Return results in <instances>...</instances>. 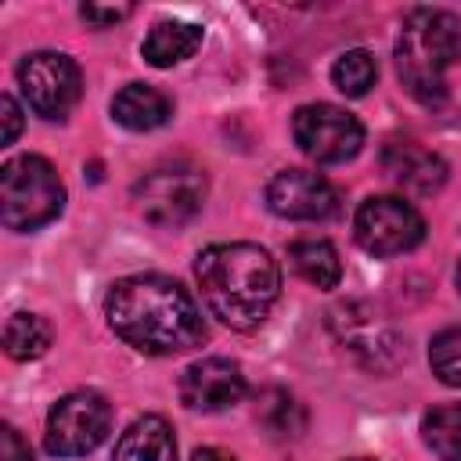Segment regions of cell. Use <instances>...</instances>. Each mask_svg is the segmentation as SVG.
<instances>
[{"label": "cell", "instance_id": "1", "mask_svg": "<svg viewBox=\"0 0 461 461\" xmlns=\"http://www.w3.org/2000/svg\"><path fill=\"white\" fill-rule=\"evenodd\" d=\"M108 328L133 349L151 357H173L202 346L205 321L191 292L162 274H133L104 295Z\"/></svg>", "mask_w": 461, "mask_h": 461}, {"label": "cell", "instance_id": "2", "mask_svg": "<svg viewBox=\"0 0 461 461\" xmlns=\"http://www.w3.org/2000/svg\"><path fill=\"white\" fill-rule=\"evenodd\" d=\"M194 281L209 313L234 331H256L281 295V270L274 256L252 241L202 249L194 259Z\"/></svg>", "mask_w": 461, "mask_h": 461}, {"label": "cell", "instance_id": "3", "mask_svg": "<svg viewBox=\"0 0 461 461\" xmlns=\"http://www.w3.org/2000/svg\"><path fill=\"white\" fill-rule=\"evenodd\" d=\"M461 58V25L450 11L418 7L396 36V72L407 94L429 108L447 97V72Z\"/></svg>", "mask_w": 461, "mask_h": 461}, {"label": "cell", "instance_id": "4", "mask_svg": "<svg viewBox=\"0 0 461 461\" xmlns=\"http://www.w3.org/2000/svg\"><path fill=\"white\" fill-rule=\"evenodd\" d=\"M65 209V187L40 155L7 158L0 169V220L7 230H40Z\"/></svg>", "mask_w": 461, "mask_h": 461}, {"label": "cell", "instance_id": "5", "mask_svg": "<svg viewBox=\"0 0 461 461\" xmlns=\"http://www.w3.org/2000/svg\"><path fill=\"white\" fill-rule=\"evenodd\" d=\"M137 212L155 227H184L205 205V176L191 166H162L133 184Z\"/></svg>", "mask_w": 461, "mask_h": 461}, {"label": "cell", "instance_id": "6", "mask_svg": "<svg viewBox=\"0 0 461 461\" xmlns=\"http://www.w3.org/2000/svg\"><path fill=\"white\" fill-rule=\"evenodd\" d=\"M108 429H112L108 400L94 389H79V393L61 396L50 407L47 429H43V447L54 457H83L101 447Z\"/></svg>", "mask_w": 461, "mask_h": 461}, {"label": "cell", "instance_id": "7", "mask_svg": "<svg viewBox=\"0 0 461 461\" xmlns=\"http://www.w3.org/2000/svg\"><path fill=\"white\" fill-rule=\"evenodd\" d=\"M353 238L364 252L385 259V256L418 249L425 238V220L411 202L378 194V198L360 202V209L353 216Z\"/></svg>", "mask_w": 461, "mask_h": 461}, {"label": "cell", "instance_id": "8", "mask_svg": "<svg viewBox=\"0 0 461 461\" xmlns=\"http://www.w3.org/2000/svg\"><path fill=\"white\" fill-rule=\"evenodd\" d=\"M18 86H22L29 108L36 115H43L50 122H61L83 94V76H79V65L68 54L36 50V54L18 61Z\"/></svg>", "mask_w": 461, "mask_h": 461}, {"label": "cell", "instance_id": "9", "mask_svg": "<svg viewBox=\"0 0 461 461\" xmlns=\"http://www.w3.org/2000/svg\"><path fill=\"white\" fill-rule=\"evenodd\" d=\"M292 137L299 144L303 155H310L321 166H339L346 158H353L364 144V126L357 115H349L339 104L317 101V104H303L292 115Z\"/></svg>", "mask_w": 461, "mask_h": 461}, {"label": "cell", "instance_id": "10", "mask_svg": "<svg viewBox=\"0 0 461 461\" xmlns=\"http://www.w3.org/2000/svg\"><path fill=\"white\" fill-rule=\"evenodd\" d=\"M328 324H331V335L342 346V353H349L367 371H393L403 360V346H400V335L393 331V324L382 321V313H375L364 303H346V306L331 310Z\"/></svg>", "mask_w": 461, "mask_h": 461}, {"label": "cell", "instance_id": "11", "mask_svg": "<svg viewBox=\"0 0 461 461\" xmlns=\"http://www.w3.org/2000/svg\"><path fill=\"white\" fill-rule=\"evenodd\" d=\"M267 205L285 220H331L339 212V191L310 169H285L267 184Z\"/></svg>", "mask_w": 461, "mask_h": 461}, {"label": "cell", "instance_id": "12", "mask_svg": "<svg viewBox=\"0 0 461 461\" xmlns=\"http://www.w3.org/2000/svg\"><path fill=\"white\" fill-rule=\"evenodd\" d=\"M241 396H245V375L234 360L205 357V360H194L180 375V400L191 411L216 414V411L241 403Z\"/></svg>", "mask_w": 461, "mask_h": 461}, {"label": "cell", "instance_id": "13", "mask_svg": "<svg viewBox=\"0 0 461 461\" xmlns=\"http://www.w3.org/2000/svg\"><path fill=\"white\" fill-rule=\"evenodd\" d=\"M382 169L389 173L393 184H400L411 194H432L447 180V162L432 155L429 148L414 140H393L382 151Z\"/></svg>", "mask_w": 461, "mask_h": 461}, {"label": "cell", "instance_id": "14", "mask_svg": "<svg viewBox=\"0 0 461 461\" xmlns=\"http://www.w3.org/2000/svg\"><path fill=\"white\" fill-rule=\"evenodd\" d=\"M112 115H115L119 126L144 133V130H158V126L169 122L173 101H169L162 90L148 86V83H126V86L112 97Z\"/></svg>", "mask_w": 461, "mask_h": 461}, {"label": "cell", "instance_id": "15", "mask_svg": "<svg viewBox=\"0 0 461 461\" xmlns=\"http://www.w3.org/2000/svg\"><path fill=\"white\" fill-rule=\"evenodd\" d=\"M112 461H176V439L166 418L144 414L137 418L112 450Z\"/></svg>", "mask_w": 461, "mask_h": 461}, {"label": "cell", "instance_id": "16", "mask_svg": "<svg viewBox=\"0 0 461 461\" xmlns=\"http://www.w3.org/2000/svg\"><path fill=\"white\" fill-rule=\"evenodd\" d=\"M198 47H202V25L173 18V22H155L148 29V36L140 43V54L155 68H173V65L187 61Z\"/></svg>", "mask_w": 461, "mask_h": 461}, {"label": "cell", "instance_id": "17", "mask_svg": "<svg viewBox=\"0 0 461 461\" xmlns=\"http://www.w3.org/2000/svg\"><path fill=\"white\" fill-rule=\"evenodd\" d=\"M288 259L295 267V274L303 281H310L313 288H335L342 281V263L339 252L328 238H299L288 249Z\"/></svg>", "mask_w": 461, "mask_h": 461}, {"label": "cell", "instance_id": "18", "mask_svg": "<svg viewBox=\"0 0 461 461\" xmlns=\"http://www.w3.org/2000/svg\"><path fill=\"white\" fill-rule=\"evenodd\" d=\"M421 439L439 461H461V403L432 407L421 418Z\"/></svg>", "mask_w": 461, "mask_h": 461}, {"label": "cell", "instance_id": "19", "mask_svg": "<svg viewBox=\"0 0 461 461\" xmlns=\"http://www.w3.org/2000/svg\"><path fill=\"white\" fill-rule=\"evenodd\" d=\"M4 349L14 357V360H36L50 349V328L43 317L36 313H11L7 324H4Z\"/></svg>", "mask_w": 461, "mask_h": 461}, {"label": "cell", "instance_id": "20", "mask_svg": "<svg viewBox=\"0 0 461 461\" xmlns=\"http://www.w3.org/2000/svg\"><path fill=\"white\" fill-rule=\"evenodd\" d=\"M378 79V65H375V54L364 50V47H353L346 54L335 58L331 65V83L339 94L346 97H364Z\"/></svg>", "mask_w": 461, "mask_h": 461}, {"label": "cell", "instance_id": "21", "mask_svg": "<svg viewBox=\"0 0 461 461\" xmlns=\"http://www.w3.org/2000/svg\"><path fill=\"white\" fill-rule=\"evenodd\" d=\"M259 418H263V425H267L277 439H292V436H299L303 425H306L303 407H299L288 393H281V389H270V393H267V403L259 407Z\"/></svg>", "mask_w": 461, "mask_h": 461}, {"label": "cell", "instance_id": "22", "mask_svg": "<svg viewBox=\"0 0 461 461\" xmlns=\"http://www.w3.org/2000/svg\"><path fill=\"white\" fill-rule=\"evenodd\" d=\"M429 364H432V375L443 382V385H454L461 389V324L457 328H443L432 346H429Z\"/></svg>", "mask_w": 461, "mask_h": 461}, {"label": "cell", "instance_id": "23", "mask_svg": "<svg viewBox=\"0 0 461 461\" xmlns=\"http://www.w3.org/2000/svg\"><path fill=\"white\" fill-rule=\"evenodd\" d=\"M0 461H32L29 443H25L11 425L0 429Z\"/></svg>", "mask_w": 461, "mask_h": 461}, {"label": "cell", "instance_id": "24", "mask_svg": "<svg viewBox=\"0 0 461 461\" xmlns=\"http://www.w3.org/2000/svg\"><path fill=\"white\" fill-rule=\"evenodd\" d=\"M0 112H4V144H14L18 133H22V108L14 104L11 94L0 97Z\"/></svg>", "mask_w": 461, "mask_h": 461}, {"label": "cell", "instance_id": "25", "mask_svg": "<svg viewBox=\"0 0 461 461\" xmlns=\"http://www.w3.org/2000/svg\"><path fill=\"white\" fill-rule=\"evenodd\" d=\"M79 14L94 25H112V22H122L130 14V7H97V4H83Z\"/></svg>", "mask_w": 461, "mask_h": 461}, {"label": "cell", "instance_id": "26", "mask_svg": "<svg viewBox=\"0 0 461 461\" xmlns=\"http://www.w3.org/2000/svg\"><path fill=\"white\" fill-rule=\"evenodd\" d=\"M191 461H234L230 454H223V450H216V447H202V450H194V457Z\"/></svg>", "mask_w": 461, "mask_h": 461}, {"label": "cell", "instance_id": "27", "mask_svg": "<svg viewBox=\"0 0 461 461\" xmlns=\"http://www.w3.org/2000/svg\"><path fill=\"white\" fill-rule=\"evenodd\" d=\"M457 288H461V263H457Z\"/></svg>", "mask_w": 461, "mask_h": 461}, {"label": "cell", "instance_id": "28", "mask_svg": "<svg viewBox=\"0 0 461 461\" xmlns=\"http://www.w3.org/2000/svg\"><path fill=\"white\" fill-rule=\"evenodd\" d=\"M357 461H364V457H357Z\"/></svg>", "mask_w": 461, "mask_h": 461}]
</instances>
